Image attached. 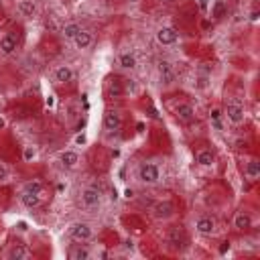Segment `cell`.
Returning a JSON list of instances; mask_svg holds the SVG:
<instances>
[{
	"label": "cell",
	"mask_w": 260,
	"mask_h": 260,
	"mask_svg": "<svg viewBox=\"0 0 260 260\" xmlns=\"http://www.w3.org/2000/svg\"><path fill=\"white\" fill-rule=\"evenodd\" d=\"M244 175L248 181H256L260 177V163L256 159H252L250 163H246V169H244Z\"/></svg>",
	"instance_id": "18"
},
{
	"label": "cell",
	"mask_w": 260,
	"mask_h": 260,
	"mask_svg": "<svg viewBox=\"0 0 260 260\" xmlns=\"http://www.w3.org/2000/svg\"><path fill=\"white\" fill-rule=\"evenodd\" d=\"M104 128H106L110 134H116L122 128V116L118 110H108L104 114Z\"/></svg>",
	"instance_id": "3"
},
{
	"label": "cell",
	"mask_w": 260,
	"mask_h": 260,
	"mask_svg": "<svg viewBox=\"0 0 260 260\" xmlns=\"http://www.w3.org/2000/svg\"><path fill=\"white\" fill-rule=\"evenodd\" d=\"M3 126H5V120H3V118H0V128H3Z\"/></svg>",
	"instance_id": "32"
},
{
	"label": "cell",
	"mask_w": 260,
	"mask_h": 260,
	"mask_svg": "<svg viewBox=\"0 0 260 260\" xmlns=\"http://www.w3.org/2000/svg\"><path fill=\"white\" fill-rule=\"evenodd\" d=\"M17 45H19V37L15 33H7L0 37V51H3V55H11L17 51Z\"/></svg>",
	"instance_id": "8"
},
{
	"label": "cell",
	"mask_w": 260,
	"mask_h": 260,
	"mask_svg": "<svg viewBox=\"0 0 260 260\" xmlns=\"http://www.w3.org/2000/svg\"><path fill=\"white\" fill-rule=\"evenodd\" d=\"M79 31H81V27H79L77 23H69V25L63 27V37H65V39H73Z\"/></svg>",
	"instance_id": "24"
},
{
	"label": "cell",
	"mask_w": 260,
	"mask_h": 260,
	"mask_svg": "<svg viewBox=\"0 0 260 260\" xmlns=\"http://www.w3.org/2000/svg\"><path fill=\"white\" fill-rule=\"evenodd\" d=\"M224 9H226V7H224V3H222V0H218V3H216V9H214V17H216V19H220V17L224 15Z\"/></svg>",
	"instance_id": "28"
},
{
	"label": "cell",
	"mask_w": 260,
	"mask_h": 260,
	"mask_svg": "<svg viewBox=\"0 0 260 260\" xmlns=\"http://www.w3.org/2000/svg\"><path fill=\"white\" fill-rule=\"evenodd\" d=\"M77 163H79L77 152H73V150H65V152H61V165H63V167L73 169Z\"/></svg>",
	"instance_id": "19"
},
{
	"label": "cell",
	"mask_w": 260,
	"mask_h": 260,
	"mask_svg": "<svg viewBox=\"0 0 260 260\" xmlns=\"http://www.w3.org/2000/svg\"><path fill=\"white\" fill-rule=\"evenodd\" d=\"M152 212H154V218H159V220H167V218H171V216H173L175 207H173V203H171V201H159L157 205L152 207Z\"/></svg>",
	"instance_id": "11"
},
{
	"label": "cell",
	"mask_w": 260,
	"mask_h": 260,
	"mask_svg": "<svg viewBox=\"0 0 260 260\" xmlns=\"http://www.w3.org/2000/svg\"><path fill=\"white\" fill-rule=\"evenodd\" d=\"M234 228L240 230V232H246L252 228V216L248 212H238L236 218H234Z\"/></svg>",
	"instance_id": "14"
},
{
	"label": "cell",
	"mask_w": 260,
	"mask_h": 260,
	"mask_svg": "<svg viewBox=\"0 0 260 260\" xmlns=\"http://www.w3.org/2000/svg\"><path fill=\"white\" fill-rule=\"evenodd\" d=\"M9 256H11V258H17V260H19V258H27V256H29V250H27L23 244H17V246L11 250Z\"/></svg>",
	"instance_id": "26"
},
{
	"label": "cell",
	"mask_w": 260,
	"mask_h": 260,
	"mask_svg": "<svg viewBox=\"0 0 260 260\" xmlns=\"http://www.w3.org/2000/svg\"><path fill=\"white\" fill-rule=\"evenodd\" d=\"M197 163H199L201 167H212V165L216 163V154H214L210 148H203V150L197 152Z\"/></svg>",
	"instance_id": "17"
},
{
	"label": "cell",
	"mask_w": 260,
	"mask_h": 260,
	"mask_svg": "<svg viewBox=\"0 0 260 260\" xmlns=\"http://www.w3.org/2000/svg\"><path fill=\"white\" fill-rule=\"evenodd\" d=\"M118 61H120V65H122L124 69H134V67H136V57H134L132 53H128V51L120 55Z\"/></svg>",
	"instance_id": "23"
},
{
	"label": "cell",
	"mask_w": 260,
	"mask_h": 260,
	"mask_svg": "<svg viewBox=\"0 0 260 260\" xmlns=\"http://www.w3.org/2000/svg\"><path fill=\"white\" fill-rule=\"evenodd\" d=\"M108 94H110L112 98H120V96L124 94V90H122V81H120L118 77L110 79V83H108Z\"/></svg>",
	"instance_id": "22"
},
{
	"label": "cell",
	"mask_w": 260,
	"mask_h": 260,
	"mask_svg": "<svg viewBox=\"0 0 260 260\" xmlns=\"http://www.w3.org/2000/svg\"><path fill=\"white\" fill-rule=\"evenodd\" d=\"M33 157H35V150H33V148H27V150H25V159L31 161Z\"/></svg>",
	"instance_id": "30"
},
{
	"label": "cell",
	"mask_w": 260,
	"mask_h": 260,
	"mask_svg": "<svg viewBox=\"0 0 260 260\" xmlns=\"http://www.w3.org/2000/svg\"><path fill=\"white\" fill-rule=\"evenodd\" d=\"M27 189H29V191H35V193H41V195H43V185H41L39 181H31V183H27Z\"/></svg>",
	"instance_id": "27"
},
{
	"label": "cell",
	"mask_w": 260,
	"mask_h": 260,
	"mask_svg": "<svg viewBox=\"0 0 260 260\" xmlns=\"http://www.w3.org/2000/svg\"><path fill=\"white\" fill-rule=\"evenodd\" d=\"M138 179L146 185H154V183H159L161 179V171L157 165H152V163H142L138 167Z\"/></svg>",
	"instance_id": "1"
},
{
	"label": "cell",
	"mask_w": 260,
	"mask_h": 260,
	"mask_svg": "<svg viewBox=\"0 0 260 260\" xmlns=\"http://www.w3.org/2000/svg\"><path fill=\"white\" fill-rule=\"evenodd\" d=\"M73 43H75V47L79 49V51H83V49H90L92 47V43H94V35L90 33V31H79L75 37H73Z\"/></svg>",
	"instance_id": "12"
},
{
	"label": "cell",
	"mask_w": 260,
	"mask_h": 260,
	"mask_svg": "<svg viewBox=\"0 0 260 260\" xmlns=\"http://www.w3.org/2000/svg\"><path fill=\"white\" fill-rule=\"evenodd\" d=\"M175 116H177L181 122L189 124V122H193V120H195V110H193L191 104L181 102V104H177V106H175Z\"/></svg>",
	"instance_id": "7"
},
{
	"label": "cell",
	"mask_w": 260,
	"mask_h": 260,
	"mask_svg": "<svg viewBox=\"0 0 260 260\" xmlns=\"http://www.w3.org/2000/svg\"><path fill=\"white\" fill-rule=\"evenodd\" d=\"M21 203L25 207H29V210H33V207H39L41 205V193H35V191L25 189L23 195H21Z\"/></svg>",
	"instance_id": "13"
},
{
	"label": "cell",
	"mask_w": 260,
	"mask_h": 260,
	"mask_svg": "<svg viewBox=\"0 0 260 260\" xmlns=\"http://www.w3.org/2000/svg\"><path fill=\"white\" fill-rule=\"evenodd\" d=\"M163 3H167V5H173V3H175V0H163Z\"/></svg>",
	"instance_id": "31"
},
{
	"label": "cell",
	"mask_w": 260,
	"mask_h": 260,
	"mask_svg": "<svg viewBox=\"0 0 260 260\" xmlns=\"http://www.w3.org/2000/svg\"><path fill=\"white\" fill-rule=\"evenodd\" d=\"M222 110L220 108H214L212 112H210V118H212V124H214V128L216 130H222Z\"/></svg>",
	"instance_id": "25"
},
{
	"label": "cell",
	"mask_w": 260,
	"mask_h": 260,
	"mask_svg": "<svg viewBox=\"0 0 260 260\" xmlns=\"http://www.w3.org/2000/svg\"><path fill=\"white\" fill-rule=\"evenodd\" d=\"M7 179H9V169H7L3 163H0V183L7 181Z\"/></svg>",
	"instance_id": "29"
},
{
	"label": "cell",
	"mask_w": 260,
	"mask_h": 260,
	"mask_svg": "<svg viewBox=\"0 0 260 260\" xmlns=\"http://www.w3.org/2000/svg\"><path fill=\"white\" fill-rule=\"evenodd\" d=\"M226 116H228V120L232 122V124H242L244 122V118H246V114H244V108L240 106V104H234V102H228V106H226Z\"/></svg>",
	"instance_id": "6"
},
{
	"label": "cell",
	"mask_w": 260,
	"mask_h": 260,
	"mask_svg": "<svg viewBox=\"0 0 260 260\" xmlns=\"http://www.w3.org/2000/svg\"><path fill=\"white\" fill-rule=\"evenodd\" d=\"M169 244H173L175 248H183V246L187 244V238H185L183 230H179V228H171V232H169Z\"/></svg>",
	"instance_id": "16"
},
{
	"label": "cell",
	"mask_w": 260,
	"mask_h": 260,
	"mask_svg": "<svg viewBox=\"0 0 260 260\" xmlns=\"http://www.w3.org/2000/svg\"><path fill=\"white\" fill-rule=\"evenodd\" d=\"M157 69H159V77H161L163 83H173V79H175V69H173V65H171L167 59H161V61L157 63Z\"/></svg>",
	"instance_id": "10"
},
{
	"label": "cell",
	"mask_w": 260,
	"mask_h": 260,
	"mask_svg": "<svg viewBox=\"0 0 260 260\" xmlns=\"http://www.w3.org/2000/svg\"><path fill=\"white\" fill-rule=\"evenodd\" d=\"M73 69L69 67V65H59L57 69H55V81L57 83H69V81H73Z\"/></svg>",
	"instance_id": "15"
},
{
	"label": "cell",
	"mask_w": 260,
	"mask_h": 260,
	"mask_svg": "<svg viewBox=\"0 0 260 260\" xmlns=\"http://www.w3.org/2000/svg\"><path fill=\"white\" fill-rule=\"evenodd\" d=\"M195 230L203 236H212L216 232V220L212 216H199L195 220Z\"/></svg>",
	"instance_id": "4"
},
{
	"label": "cell",
	"mask_w": 260,
	"mask_h": 260,
	"mask_svg": "<svg viewBox=\"0 0 260 260\" xmlns=\"http://www.w3.org/2000/svg\"><path fill=\"white\" fill-rule=\"evenodd\" d=\"M157 41H159L161 45H165V47L175 45V43L179 41V33H177L173 27H161V29L157 31Z\"/></svg>",
	"instance_id": "5"
},
{
	"label": "cell",
	"mask_w": 260,
	"mask_h": 260,
	"mask_svg": "<svg viewBox=\"0 0 260 260\" xmlns=\"http://www.w3.org/2000/svg\"><path fill=\"white\" fill-rule=\"evenodd\" d=\"M100 191L94 189V187H88L81 191V205L88 207V210H92V207H98L100 205Z\"/></svg>",
	"instance_id": "9"
},
{
	"label": "cell",
	"mask_w": 260,
	"mask_h": 260,
	"mask_svg": "<svg viewBox=\"0 0 260 260\" xmlns=\"http://www.w3.org/2000/svg\"><path fill=\"white\" fill-rule=\"evenodd\" d=\"M69 236H71V240H75V242H88V240H92V236H94V230H92V226L90 224H85V222H77V224H73L71 228H69Z\"/></svg>",
	"instance_id": "2"
},
{
	"label": "cell",
	"mask_w": 260,
	"mask_h": 260,
	"mask_svg": "<svg viewBox=\"0 0 260 260\" xmlns=\"http://www.w3.org/2000/svg\"><path fill=\"white\" fill-rule=\"evenodd\" d=\"M19 11L25 17H35L37 15V5L33 3V0H21V3H19Z\"/></svg>",
	"instance_id": "21"
},
{
	"label": "cell",
	"mask_w": 260,
	"mask_h": 260,
	"mask_svg": "<svg viewBox=\"0 0 260 260\" xmlns=\"http://www.w3.org/2000/svg\"><path fill=\"white\" fill-rule=\"evenodd\" d=\"M69 258H71V260H88V258H90V250H88L85 246L77 244V246H73V248L69 250Z\"/></svg>",
	"instance_id": "20"
}]
</instances>
